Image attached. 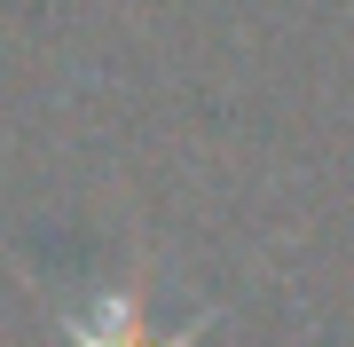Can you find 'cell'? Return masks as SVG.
Masks as SVG:
<instances>
[{"label":"cell","instance_id":"6da1fadb","mask_svg":"<svg viewBox=\"0 0 354 347\" xmlns=\"http://www.w3.org/2000/svg\"><path fill=\"white\" fill-rule=\"evenodd\" d=\"M55 323H64V347H197L213 308H197L189 323H158L150 276H111L79 300H55Z\"/></svg>","mask_w":354,"mask_h":347}]
</instances>
